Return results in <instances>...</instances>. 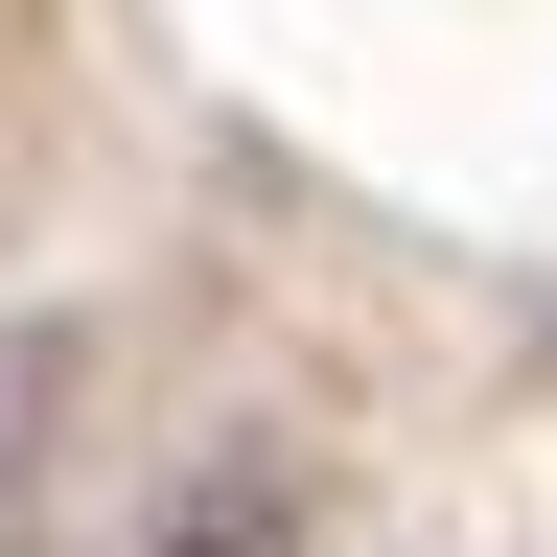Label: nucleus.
I'll return each instance as SVG.
<instances>
[{
  "label": "nucleus",
  "instance_id": "f257e3e1",
  "mask_svg": "<svg viewBox=\"0 0 557 557\" xmlns=\"http://www.w3.org/2000/svg\"><path fill=\"white\" fill-rule=\"evenodd\" d=\"M47 395H70V348H0V557H24V511H47Z\"/></svg>",
  "mask_w": 557,
  "mask_h": 557
}]
</instances>
